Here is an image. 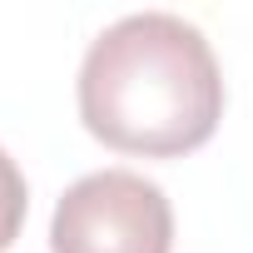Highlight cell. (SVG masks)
I'll use <instances>...</instances> for the list:
<instances>
[{"mask_svg":"<svg viewBox=\"0 0 253 253\" xmlns=\"http://www.w3.org/2000/svg\"><path fill=\"white\" fill-rule=\"evenodd\" d=\"M84 129L119 154L179 159L213 139L223 70L199 25L174 10H139L104 25L75 80Z\"/></svg>","mask_w":253,"mask_h":253,"instance_id":"6da1fadb","label":"cell"},{"mask_svg":"<svg viewBox=\"0 0 253 253\" xmlns=\"http://www.w3.org/2000/svg\"><path fill=\"white\" fill-rule=\"evenodd\" d=\"M50 253H174V204L134 169H94L60 194Z\"/></svg>","mask_w":253,"mask_h":253,"instance_id":"7a4b0ae2","label":"cell"},{"mask_svg":"<svg viewBox=\"0 0 253 253\" xmlns=\"http://www.w3.org/2000/svg\"><path fill=\"white\" fill-rule=\"evenodd\" d=\"M25 213H30V184H25L20 164L10 159V149H0V253L20 238Z\"/></svg>","mask_w":253,"mask_h":253,"instance_id":"3957f363","label":"cell"}]
</instances>
